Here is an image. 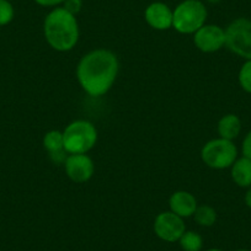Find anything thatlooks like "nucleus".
<instances>
[{
	"instance_id": "obj_1",
	"label": "nucleus",
	"mask_w": 251,
	"mask_h": 251,
	"mask_svg": "<svg viewBox=\"0 0 251 251\" xmlns=\"http://www.w3.org/2000/svg\"><path fill=\"white\" fill-rule=\"evenodd\" d=\"M118 69L120 64L115 53L101 48L81 58L76 68V78L86 94L99 98L112 88Z\"/></svg>"
},
{
	"instance_id": "obj_2",
	"label": "nucleus",
	"mask_w": 251,
	"mask_h": 251,
	"mask_svg": "<svg viewBox=\"0 0 251 251\" xmlns=\"http://www.w3.org/2000/svg\"><path fill=\"white\" fill-rule=\"evenodd\" d=\"M43 33L48 45L58 52H67L79 41V25L75 15L64 8H55L46 16Z\"/></svg>"
},
{
	"instance_id": "obj_3",
	"label": "nucleus",
	"mask_w": 251,
	"mask_h": 251,
	"mask_svg": "<svg viewBox=\"0 0 251 251\" xmlns=\"http://www.w3.org/2000/svg\"><path fill=\"white\" fill-rule=\"evenodd\" d=\"M207 20V9L201 0H183L173 11V27L177 32L196 33Z\"/></svg>"
},
{
	"instance_id": "obj_4",
	"label": "nucleus",
	"mask_w": 251,
	"mask_h": 251,
	"mask_svg": "<svg viewBox=\"0 0 251 251\" xmlns=\"http://www.w3.org/2000/svg\"><path fill=\"white\" fill-rule=\"evenodd\" d=\"M63 141L67 153L86 154L98 142V131L89 121H74L63 132Z\"/></svg>"
},
{
	"instance_id": "obj_5",
	"label": "nucleus",
	"mask_w": 251,
	"mask_h": 251,
	"mask_svg": "<svg viewBox=\"0 0 251 251\" xmlns=\"http://www.w3.org/2000/svg\"><path fill=\"white\" fill-rule=\"evenodd\" d=\"M238 156V149L233 141L217 138L212 139L203 146L201 158L208 168L222 170L231 168Z\"/></svg>"
},
{
	"instance_id": "obj_6",
	"label": "nucleus",
	"mask_w": 251,
	"mask_h": 251,
	"mask_svg": "<svg viewBox=\"0 0 251 251\" xmlns=\"http://www.w3.org/2000/svg\"><path fill=\"white\" fill-rule=\"evenodd\" d=\"M226 46L241 58L251 59V20L239 18L226 28Z\"/></svg>"
},
{
	"instance_id": "obj_7",
	"label": "nucleus",
	"mask_w": 251,
	"mask_h": 251,
	"mask_svg": "<svg viewBox=\"0 0 251 251\" xmlns=\"http://www.w3.org/2000/svg\"><path fill=\"white\" fill-rule=\"evenodd\" d=\"M154 231L161 240L175 243L180 240L182 234L186 231L185 222L171 211L161 212L154 221Z\"/></svg>"
},
{
	"instance_id": "obj_8",
	"label": "nucleus",
	"mask_w": 251,
	"mask_h": 251,
	"mask_svg": "<svg viewBox=\"0 0 251 251\" xmlns=\"http://www.w3.org/2000/svg\"><path fill=\"white\" fill-rule=\"evenodd\" d=\"M194 42L202 52H217L226 46V30L218 25H204L195 33Z\"/></svg>"
},
{
	"instance_id": "obj_9",
	"label": "nucleus",
	"mask_w": 251,
	"mask_h": 251,
	"mask_svg": "<svg viewBox=\"0 0 251 251\" xmlns=\"http://www.w3.org/2000/svg\"><path fill=\"white\" fill-rule=\"evenodd\" d=\"M64 169L72 181L83 183L93 177L95 165L86 154H71L64 161Z\"/></svg>"
},
{
	"instance_id": "obj_10",
	"label": "nucleus",
	"mask_w": 251,
	"mask_h": 251,
	"mask_svg": "<svg viewBox=\"0 0 251 251\" xmlns=\"http://www.w3.org/2000/svg\"><path fill=\"white\" fill-rule=\"evenodd\" d=\"M147 24L154 30L164 31L173 27V10L161 1H155L148 5L144 11Z\"/></svg>"
},
{
	"instance_id": "obj_11",
	"label": "nucleus",
	"mask_w": 251,
	"mask_h": 251,
	"mask_svg": "<svg viewBox=\"0 0 251 251\" xmlns=\"http://www.w3.org/2000/svg\"><path fill=\"white\" fill-rule=\"evenodd\" d=\"M169 206L173 213L177 214L181 218L194 216L197 209V200L192 194L187 191H177L171 195L169 200Z\"/></svg>"
},
{
	"instance_id": "obj_12",
	"label": "nucleus",
	"mask_w": 251,
	"mask_h": 251,
	"mask_svg": "<svg viewBox=\"0 0 251 251\" xmlns=\"http://www.w3.org/2000/svg\"><path fill=\"white\" fill-rule=\"evenodd\" d=\"M43 148L50 154V160L54 164H64L67 151L64 148L63 133L59 131H50L43 137Z\"/></svg>"
},
{
	"instance_id": "obj_13",
	"label": "nucleus",
	"mask_w": 251,
	"mask_h": 251,
	"mask_svg": "<svg viewBox=\"0 0 251 251\" xmlns=\"http://www.w3.org/2000/svg\"><path fill=\"white\" fill-rule=\"evenodd\" d=\"M231 178L240 187H250L251 186V160L243 158L236 159L231 165Z\"/></svg>"
},
{
	"instance_id": "obj_14",
	"label": "nucleus",
	"mask_w": 251,
	"mask_h": 251,
	"mask_svg": "<svg viewBox=\"0 0 251 251\" xmlns=\"http://www.w3.org/2000/svg\"><path fill=\"white\" fill-rule=\"evenodd\" d=\"M241 121L236 115L229 113L223 116L218 122V133L221 138L233 141L240 134Z\"/></svg>"
},
{
	"instance_id": "obj_15",
	"label": "nucleus",
	"mask_w": 251,
	"mask_h": 251,
	"mask_svg": "<svg viewBox=\"0 0 251 251\" xmlns=\"http://www.w3.org/2000/svg\"><path fill=\"white\" fill-rule=\"evenodd\" d=\"M183 251H201L203 248V239L199 233L186 230L178 240Z\"/></svg>"
},
{
	"instance_id": "obj_16",
	"label": "nucleus",
	"mask_w": 251,
	"mask_h": 251,
	"mask_svg": "<svg viewBox=\"0 0 251 251\" xmlns=\"http://www.w3.org/2000/svg\"><path fill=\"white\" fill-rule=\"evenodd\" d=\"M195 221L201 226H212L217 222V212L214 208L207 204L197 206L196 212H195Z\"/></svg>"
},
{
	"instance_id": "obj_17",
	"label": "nucleus",
	"mask_w": 251,
	"mask_h": 251,
	"mask_svg": "<svg viewBox=\"0 0 251 251\" xmlns=\"http://www.w3.org/2000/svg\"><path fill=\"white\" fill-rule=\"evenodd\" d=\"M239 84L246 93L251 94V59L246 60L239 71Z\"/></svg>"
},
{
	"instance_id": "obj_18",
	"label": "nucleus",
	"mask_w": 251,
	"mask_h": 251,
	"mask_svg": "<svg viewBox=\"0 0 251 251\" xmlns=\"http://www.w3.org/2000/svg\"><path fill=\"white\" fill-rule=\"evenodd\" d=\"M14 8L8 0H0V26L10 24L14 19Z\"/></svg>"
},
{
	"instance_id": "obj_19",
	"label": "nucleus",
	"mask_w": 251,
	"mask_h": 251,
	"mask_svg": "<svg viewBox=\"0 0 251 251\" xmlns=\"http://www.w3.org/2000/svg\"><path fill=\"white\" fill-rule=\"evenodd\" d=\"M63 8L73 15H76L80 13L81 8H83V0H66L63 3Z\"/></svg>"
},
{
	"instance_id": "obj_20",
	"label": "nucleus",
	"mask_w": 251,
	"mask_h": 251,
	"mask_svg": "<svg viewBox=\"0 0 251 251\" xmlns=\"http://www.w3.org/2000/svg\"><path fill=\"white\" fill-rule=\"evenodd\" d=\"M241 149H243V155L251 160V131L249 132L245 136V138H244Z\"/></svg>"
},
{
	"instance_id": "obj_21",
	"label": "nucleus",
	"mask_w": 251,
	"mask_h": 251,
	"mask_svg": "<svg viewBox=\"0 0 251 251\" xmlns=\"http://www.w3.org/2000/svg\"><path fill=\"white\" fill-rule=\"evenodd\" d=\"M66 1V0H35V3L38 4L41 6H46V8H50V6H57L60 5Z\"/></svg>"
},
{
	"instance_id": "obj_22",
	"label": "nucleus",
	"mask_w": 251,
	"mask_h": 251,
	"mask_svg": "<svg viewBox=\"0 0 251 251\" xmlns=\"http://www.w3.org/2000/svg\"><path fill=\"white\" fill-rule=\"evenodd\" d=\"M245 203L249 208H251V186L249 187L248 192H246V195H245Z\"/></svg>"
},
{
	"instance_id": "obj_23",
	"label": "nucleus",
	"mask_w": 251,
	"mask_h": 251,
	"mask_svg": "<svg viewBox=\"0 0 251 251\" xmlns=\"http://www.w3.org/2000/svg\"><path fill=\"white\" fill-rule=\"evenodd\" d=\"M206 1H208V3H211V4H218L221 0H206Z\"/></svg>"
},
{
	"instance_id": "obj_24",
	"label": "nucleus",
	"mask_w": 251,
	"mask_h": 251,
	"mask_svg": "<svg viewBox=\"0 0 251 251\" xmlns=\"http://www.w3.org/2000/svg\"><path fill=\"white\" fill-rule=\"evenodd\" d=\"M207 251H222V250H219V249H209V250Z\"/></svg>"
},
{
	"instance_id": "obj_25",
	"label": "nucleus",
	"mask_w": 251,
	"mask_h": 251,
	"mask_svg": "<svg viewBox=\"0 0 251 251\" xmlns=\"http://www.w3.org/2000/svg\"><path fill=\"white\" fill-rule=\"evenodd\" d=\"M238 251H250V250H246V249H240V250H238Z\"/></svg>"
}]
</instances>
